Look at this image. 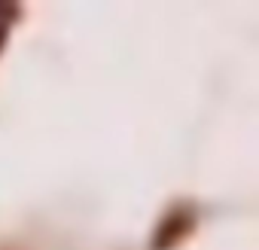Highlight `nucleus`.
<instances>
[{
  "instance_id": "f03ea898",
  "label": "nucleus",
  "mask_w": 259,
  "mask_h": 250,
  "mask_svg": "<svg viewBox=\"0 0 259 250\" xmlns=\"http://www.w3.org/2000/svg\"><path fill=\"white\" fill-rule=\"evenodd\" d=\"M0 19H7V22L19 19V10H16V4H0ZM7 22H4V25H7Z\"/></svg>"
},
{
  "instance_id": "7ed1b4c3",
  "label": "nucleus",
  "mask_w": 259,
  "mask_h": 250,
  "mask_svg": "<svg viewBox=\"0 0 259 250\" xmlns=\"http://www.w3.org/2000/svg\"><path fill=\"white\" fill-rule=\"evenodd\" d=\"M4 43H7V25L0 22V49H4Z\"/></svg>"
},
{
  "instance_id": "f257e3e1",
  "label": "nucleus",
  "mask_w": 259,
  "mask_h": 250,
  "mask_svg": "<svg viewBox=\"0 0 259 250\" xmlns=\"http://www.w3.org/2000/svg\"><path fill=\"white\" fill-rule=\"evenodd\" d=\"M192 226H195V220H192V214L186 207H171L159 220V226H156V232L150 238V250H174L192 232Z\"/></svg>"
}]
</instances>
